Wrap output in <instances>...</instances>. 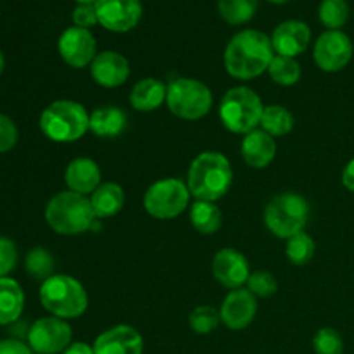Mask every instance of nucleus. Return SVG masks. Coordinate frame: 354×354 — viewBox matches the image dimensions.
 <instances>
[{
  "mask_svg": "<svg viewBox=\"0 0 354 354\" xmlns=\"http://www.w3.org/2000/svg\"><path fill=\"white\" fill-rule=\"evenodd\" d=\"M275 57L268 35L258 30H242L230 38L225 48V69L235 80H252L268 71Z\"/></svg>",
  "mask_w": 354,
  "mask_h": 354,
  "instance_id": "obj_1",
  "label": "nucleus"
},
{
  "mask_svg": "<svg viewBox=\"0 0 354 354\" xmlns=\"http://www.w3.org/2000/svg\"><path fill=\"white\" fill-rule=\"evenodd\" d=\"M234 169L225 154L214 151L203 152L190 165L187 173V187L197 201L216 203L230 190Z\"/></svg>",
  "mask_w": 354,
  "mask_h": 354,
  "instance_id": "obj_2",
  "label": "nucleus"
},
{
  "mask_svg": "<svg viewBox=\"0 0 354 354\" xmlns=\"http://www.w3.org/2000/svg\"><path fill=\"white\" fill-rule=\"evenodd\" d=\"M95 213L86 196L64 190L45 206V221L59 235H80L92 228Z\"/></svg>",
  "mask_w": 354,
  "mask_h": 354,
  "instance_id": "obj_3",
  "label": "nucleus"
},
{
  "mask_svg": "<svg viewBox=\"0 0 354 354\" xmlns=\"http://www.w3.org/2000/svg\"><path fill=\"white\" fill-rule=\"evenodd\" d=\"M40 130L48 140L71 144L90 130V114L75 100H54L40 114Z\"/></svg>",
  "mask_w": 354,
  "mask_h": 354,
  "instance_id": "obj_4",
  "label": "nucleus"
},
{
  "mask_svg": "<svg viewBox=\"0 0 354 354\" xmlns=\"http://www.w3.org/2000/svg\"><path fill=\"white\" fill-rule=\"evenodd\" d=\"M40 303L52 317L73 320L88 308V294L80 280L71 275H52L41 282Z\"/></svg>",
  "mask_w": 354,
  "mask_h": 354,
  "instance_id": "obj_5",
  "label": "nucleus"
},
{
  "mask_svg": "<svg viewBox=\"0 0 354 354\" xmlns=\"http://www.w3.org/2000/svg\"><path fill=\"white\" fill-rule=\"evenodd\" d=\"M265 106L258 93L249 86H234L220 104V120L232 133L248 135L261 124Z\"/></svg>",
  "mask_w": 354,
  "mask_h": 354,
  "instance_id": "obj_6",
  "label": "nucleus"
},
{
  "mask_svg": "<svg viewBox=\"0 0 354 354\" xmlns=\"http://www.w3.org/2000/svg\"><path fill=\"white\" fill-rule=\"evenodd\" d=\"M310 220V204L303 196L283 192L273 197L265 207V225L275 237L289 241L304 232Z\"/></svg>",
  "mask_w": 354,
  "mask_h": 354,
  "instance_id": "obj_7",
  "label": "nucleus"
},
{
  "mask_svg": "<svg viewBox=\"0 0 354 354\" xmlns=\"http://www.w3.org/2000/svg\"><path fill=\"white\" fill-rule=\"evenodd\" d=\"M168 109L175 116L196 121L206 116L213 107V93L206 83L196 78H175L168 85Z\"/></svg>",
  "mask_w": 354,
  "mask_h": 354,
  "instance_id": "obj_8",
  "label": "nucleus"
},
{
  "mask_svg": "<svg viewBox=\"0 0 354 354\" xmlns=\"http://www.w3.org/2000/svg\"><path fill=\"white\" fill-rule=\"evenodd\" d=\"M190 192L178 178H162L152 183L144 196V207L156 220H173L189 207Z\"/></svg>",
  "mask_w": 354,
  "mask_h": 354,
  "instance_id": "obj_9",
  "label": "nucleus"
},
{
  "mask_svg": "<svg viewBox=\"0 0 354 354\" xmlns=\"http://www.w3.org/2000/svg\"><path fill=\"white\" fill-rule=\"evenodd\" d=\"M71 325L57 317L40 318L28 330V346L35 354H62L71 344Z\"/></svg>",
  "mask_w": 354,
  "mask_h": 354,
  "instance_id": "obj_10",
  "label": "nucleus"
},
{
  "mask_svg": "<svg viewBox=\"0 0 354 354\" xmlns=\"http://www.w3.org/2000/svg\"><path fill=\"white\" fill-rule=\"evenodd\" d=\"M353 54L351 38L342 30H327L315 41L313 61L325 73L342 71L351 62Z\"/></svg>",
  "mask_w": 354,
  "mask_h": 354,
  "instance_id": "obj_11",
  "label": "nucleus"
},
{
  "mask_svg": "<svg viewBox=\"0 0 354 354\" xmlns=\"http://www.w3.org/2000/svg\"><path fill=\"white\" fill-rule=\"evenodd\" d=\"M57 50L62 61L75 69H82L92 64L97 55V41L92 31L85 28H66L57 41Z\"/></svg>",
  "mask_w": 354,
  "mask_h": 354,
  "instance_id": "obj_12",
  "label": "nucleus"
},
{
  "mask_svg": "<svg viewBox=\"0 0 354 354\" xmlns=\"http://www.w3.org/2000/svg\"><path fill=\"white\" fill-rule=\"evenodd\" d=\"M95 10L100 26L114 33L131 31L144 14L140 0H97Z\"/></svg>",
  "mask_w": 354,
  "mask_h": 354,
  "instance_id": "obj_13",
  "label": "nucleus"
},
{
  "mask_svg": "<svg viewBox=\"0 0 354 354\" xmlns=\"http://www.w3.org/2000/svg\"><path fill=\"white\" fill-rule=\"evenodd\" d=\"M258 313V301L249 289H234L227 294L220 308L221 322L230 330H244Z\"/></svg>",
  "mask_w": 354,
  "mask_h": 354,
  "instance_id": "obj_14",
  "label": "nucleus"
},
{
  "mask_svg": "<svg viewBox=\"0 0 354 354\" xmlns=\"http://www.w3.org/2000/svg\"><path fill=\"white\" fill-rule=\"evenodd\" d=\"M213 277L227 289H241L251 277L248 258L232 248L221 249L213 258Z\"/></svg>",
  "mask_w": 354,
  "mask_h": 354,
  "instance_id": "obj_15",
  "label": "nucleus"
},
{
  "mask_svg": "<svg viewBox=\"0 0 354 354\" xmlns=\"http://www.w3.org/2000/svg\"><path fill=\"white\" fill-rule=\"evenodd\" d=\"M270 40H272L273 50H275L277 55L296 59L310 45L311 30L303 21L287 19L273 30Z\"/></svg>",
  "mask_w": 354,
  "mask_h": 354,
  "instance_id": "obj_16",
  "label": "nucleus"
},
{
  "mask_svg": "<svg viewBox=\"0 0 354 354\" xmlns=\"http://www.w3.org/2000/svg\"><path fill=\"white\" fill-rule=\"evenodd\" d=\"M95 354H142L144 339L130 325H116L104 330L93 342Z\"/></svg>",
  "mask_w": 354,
  "mask_h": 354,
  "instance_id": "obj_17",
  "label": "nucleus"
},
{
  "mask_svg": "<svg viewBox=\"0 0 354 354\" xmlns=\"http://www.w3.org/2000/svg\"><path fill=\"white\" fill-rule=\"evenodd\" d=\"M90 75L97 85L104 88H118L130 76V62L120 52H100L90 64Z\"/></svg>",
  "mask_w": 354,
  "mask_h": 354,
  "instance_id": "obj_18",
  "label": "nucleus"
},
{
  "mask_svg": "<svg viewBox=\"0 0 354 354\" xmlns=\"http://www.w3.org/2000/svg\"><path fill=\"white\" fill-rule=\"evenodd\" d=\"M242 159L248 162L251 168L263 169L272 165L277 156V142L272 135L265 130H252L244 135L241 144Z\"/></svg>",
  "mask_w": 354,
  "mask_h": 354,
  "instance_id": "obj_19",
  "label": "nucleus"
},
{
  "mask_svg": "<svg viewBox=\"0 0 354 354\" xmlns=\"http://www.w3.org/2000/svg\"><path fill=\"white\" fill-rule=\"evenodd\" d=\"M64 182L71 192L90 196L102 183V173L93 159L76 158L66 168Z\"/></svg>",
  "mask_w": 354,
  "mask_h": 354,
  "instance_id": "obj_20",
  "label": "nucleus"
},
{
  "mask_svg": "<svg viewBox=\"0 0 354 354\" xmlns=\"http://www.w3.org/2000/svg\"><path fill=\"white\" fill-rule=\"evenodd\" d=\"M168 85L158 78H142L130 92V104L138 113H151L166 102Z\"/></svg>",
  "mask_w": 354,
  "mask_h": 354,
  "instance_id": "obj_21",
  "label": "nucleus"
},
{
  "mask_svg": "<svg viewBox=\"0 0 354 354\" xmlns=\"http://www.w3.org/2000/svg\"><path fill=\"white\" fill-rule=\"evenodd\" d=\"M24 310V292L19 282L10 277H0V325L19 320Z\"/></svg>",
  "mask_w": 354,
  "mask_h": 354,
  "instance_id": "obj_22",
  "label": "nucleus"
},
{
  "mask_svg": "<svg viewBox=\"0 0 354 354\" xmlns=\"http://www.w3.org/2000/svg\"><path fill=\"white\" fill-rule=\"evenodd\" d=\"M88 199L95 218H111L123 209L124 190L114 182H104L90 194Z\"/></svg>",
  "mask_w": 354,
  "mask_h": 354,
  "instance_id": "obj_23",
  "label": "nucleus"
},
{
  "mask_svg": "<svg viewBox=\"0 0 354 354\" xmlns=\"http://www.w3.org/2000/svg\"><path fill=\"white\" fill-rule=\"evenodd\" d=\"M127 114L116 106L97 107L90 114V131L100 138H114L127 128Z\"/></svg>",
  "mask_w": 354,
  "mask_h": 354,
  "instance_id": "obj_24",
  "label": "nucleus"
},
{
  "mask_svg": "<svg viewBox=\"0 0 354 354\" xmlns=\"http://www.w3.org/2000/svg\"><path fill=\"white\" fill-rule=\"evenodd\" d=\"M223 214L214 203L196 201L190 207V223L199 234L213 235L220 230Z\"/></svg>",
  "mask_w": 354,
  "mask_h": 354,
  "instance_id": "obj_25",
  "label": "nucleus"
},
{
  "mask_svg": "<svg viewBox=\"0 0 354 354\" xmlns=\"http://www.w3.org/2000/svg\"><path fill=\"white\" fill-rule=\"evenodd\" d=\"M216 7L225 23L232 26H241L256 16L259 0H218Z\"/></svg>",
  "mask_w": 354,
  "mask_h": 354,
  "instance_id": "obj_26",
  "label": "nucleus"
},
{
  "mask_svg": "<svg viewBox=\"0 0 354 354\" xmlns=\"http://www.w3.org/2000/svg\"><path fill=\"white\" fill-rule=\"evenodd\" d=\"M294 128V116L286 106L280 104H272L266 106L261 116V130L275 137H286L292 131Z\"/></svg>",
  "mask_w": 354,
  "mask_h": 354,
  "instance_id": "obj_27",
  "label": "nucleus"
},
{
  "mask_svg": "<svg viewBox=\"0 0 354 354\" xmlns=\"http://www.w3.org/2000/svg\"><path fill=\"white\" fill-rule=\"evenodd\" d=\"M349 14H351V9H349L348 0H322L318 7V19L327 30L332 31L346 26Z\"/></svg>",
  "mask_w": 354,
  "mask_h": 354,
  "instance_id": "obj_28",
  "label": "nucleus"
},
{
  "mask_svg": "<svg viewBox=\"0 0 354 354\" xmlns=\"http://www.w3.org/2000/svg\"><path fill=\"white\" fill-rule=\"evenodd\" d=\"M268 75L277 85L292 86L301 80V66L294 57L275 54L268 66Z\"/></svg>",
  "mask_w": 354,
  "mask_h": 354,
  "instance_id": "obj_29",
  "label": "nucleus"
},
{
  "mask_svg": "<svg viewBox=\"0 0 354 354\" xmlns=\"http://www.w3.org/2000/svg\"><path fill=\"white\" fill-rule=\"evenodd\" d=\"M315 251H317V245H315L313 237L308 235L306 232H301V234L290 237L286 245L287 259L296 266L308 265L313 259Z\"/></svg>",
  "mask_w": 354,
  "mask_h": 354,
  "instance_id": "obj_30",
  "label": "nucleus"
},
{
  "mask_svg": "<svg viewBox=\"0 0 354 354\" xmlns=\"http://www.w3.org/2000/svg\"><path fill=\"white\" fill-rule=\"evenodd\" d=\"M24 268L30 273L33 279L37 280H47L52 277V270H54V259H52L50 252L45 251L44 248H33L26 254V261H24Z\"/></svg>",
  "mask_w": 354,
  "mask_h": 354,
  "instance_id": "obj_31",
  "label": "nucleus"
},
{
  "mask_svg": "<svg viewBox=\"0 0 354 354\" xmlns=\"http://www.w3.org/2000/svg\"><path fill=\"white\" fill-rule=\"evenodd\" d=\"M220 322V311L214 310L213 306H197L196 310H192V313L189 315L190 328L199 335H206L211 334L213 330H216Z\"/></svg>",
  "mask_w": 354,
  "mask_h": 354,
  "instance_id": "obj_32",
  "label": "nucleus"
},
{
  "mask_svg": "<svg viewBox=\"0 0 354 354\" xmlns=\"http://www.w3.org/2000/svg\"><path fill=\"white\" fill-rule=\"evenodd\" d=\"M313 349L317 354H342L344 341L335 328L325 327L315 334Z\"/></svg>",
  "mask_w": 354,
  "mask_h": 354,
  "instance_id": "obj_33",
  "label": "nucleus"
},
{
  "mask_svg": "<svg viewBox=\"0 0 354 354\" xmlns=\"http://www.w3.org/2000/svg\"><path fill=\"white\" fill-rule=\"evenodd\" d=\"M248 289L256 297H270L277 292L279 283H277V279L272 273L265 272V270H258V272L251 273V277H249Z\"/></svg>",
  "mask_w": 354,
  "mask_h": 354,
  "instance_id": "obj_34",
  "label": "nucleus"
},
{
  "mask_svg": "<svg viewBox=\"0 0 354 354\" xmlns=\"http://www.w3.org/2000/svg\"><path fill=\"white\" fill-rule=\"evenodd\" d=\"M17 248L10 239L0 237V277H9L17 266Z\"/></svg>",
  "mask_w": 354,
  "mask_h": 354,
  "instance_id": "obj_35",
  "label": "nucleus"
},
{
  "mask_svg": "<svg viewBox=\"0 0 354 354\" xmlns=\"http://www.w3.org/2000/svg\"><path fill=\"white\" fill-rule=\"evenodd\" d=\"M19 138V131H17L16 123L10 120L9 116L0 113V154L12 151Z\"/></svg>",
  "mask_w": 354,
  "mask_h": 354,
  "instance_id": "obj_36",
  "label": "nucleus"
},
{
  "mask_svg": "<svg viewBox=\"0 0 354 354\" xmlns=\"http://www.w3.org/2000/svg\"><path fill=\"white\" fill-rule=\"evenodd\" d=\"M73 23H75V26L85 28V30H90L92 26L99 24L95 6H76L73 10Z\"/></svg>",
  "mask_w": 354,
  "mask_h": 354,
  "instance_id": "obj_37",
  "label": "nucleus"
},
{
  "mask_svg": "<svg viewBox=\"0 0 354 354\" xmlns=\"http://www.w3.org/2000/svg\"><path fill=\"white\" fill-rule=\"evenodd\" d=\"M0 354H35L28 342L19 339H3L0 341Z\"/></svg>",
  "mask_w": 354,
  "mask_h": 354,
  "instance_id": "obj_38",
  "label": "nucleus"
},
{
  "mask_svg": "<svg viewBox=\"0 0 354 354\" xmlns=\"http://www.w3.org/2000/svg\"><path fill=\"white\" fill-rule=\"evenodd\" d=\"M342 185L354 194V158L346 165L344 171H342Z\"/></svg>",
  "mask_w": 354,
  "mask_h": 354,
  "instance_id": "obj_39",
  "label": "nucleus"
},
{
  "mask_svg": "<svg viewBox=\"0 0 354 354\" xmlns=\"http://www.w3.org/2000/svg\"><path fill=\"white\" fill-rule=\"evenodd\" d=\"M62 354H95L93 353V346L86 344V342H71Z\"/></svg>",
  "mask_w": 354,
  "mask_h": 354,
  "instance_id": "obj_40",
  "label": "nucleus"
},
{
  "mask_svg": "<svg viewBox=\"0 0 354 354\" xmlns=\"http://www.w3.org/2000/svg\"><path fill=\"white\" fill-rule=\"evenodd\" d=\"M78 6H95L97 0H76Z\"/></svg>",
  "mask_w": 354,
  "mask_h": 354,
  "instance_id": "obj_41",
  "label": "nucleus"
},
{
  "mask_svg": "<svg viewBox=\"0 0 354 354\" xmlns=\"http://www.w3.org/2000/svg\"><path fill=\"white\" fill-rule=\"evenodd\" d=\"M3 68H6V59H3L2 48H0V75H2V73H3Z\"/></svg>",
  "mask_w": 354,
  "mask_h": 354,
  "instance_id": "obj_42",
  "label": "nucleus"
},
{
  "mask_svg": "<svg viewBox=\"0 0 354 354\" xmlns=\"http://www.w3.org/2000/svg\"><path fill=\"white\" fill-rule=\"evenodd\" d=\"M266 2L275 3V6H283V3H289V2H292V0H266Z\"/></svg>",
  "mask_w": 354,
  "mask_h": 354,
  "instance_id": "obj_43",
  "label": "nucleus"
}]
</instances>
